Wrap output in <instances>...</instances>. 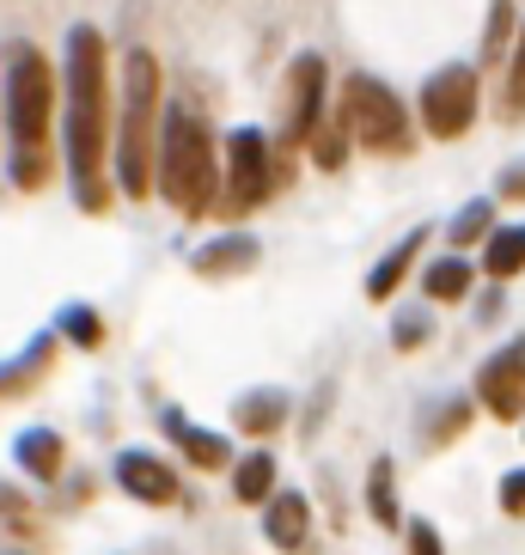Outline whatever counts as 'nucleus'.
<instances>
[{
  "instance_id": "5701e85b",
  "label": "nucleus",
  "mask_w": 525,
  "mask_h": 555,
  "mask_svg": "<svg viewBox=\"0 0 525 555\" xmlns=\"http://www.w3.org/2000/svg\"><path fill=\"white\" fill-rule=\"evenodd\" d=\"M464 427H471V397H440L434 403V427H427V446H446Z\"/></svg>"
},
{
  "instance_id": "a211bd4d",
  "label": "nucleus",
  "mask_w": 525,
  "mask_h": 555,
  "mask_svg": "<svg viewBox=\"0 0 525 555\" xmlns=\"http://www.w3.org/2000/svg\"><path fill=\"white\" fill-rule=\"evenodd\" d=\"M471 281H476V269L459 257V250H452V257H434V262L422 269L427 299H464V294H471Z\"/></svg>"
},
{
  "instance_id": "bb28decb",
  "label": "nucleus",
  "mask_w": 525,
  "mask_h": 555,
  "mask_svg": "<svg viewBox=\"0 0 525 555\" xmlns=\"http://www.w3.org/2000/svg\"><path fill=\"white\" fill-rule=\"evenodd\" d=\"M392 343L404 348V354H410V348H422L427 343V311H404V318L392 324Z\"/></svg>"
},
{
  "instance_id": "2f4dec72",
  "label": "nucleus",
  "mask_w": 525,
  "mask_h": 555,
  "mask_svg": "<svg viewBox=\"0 0 525 555\" xmlns=\"http://www.w3.org/2000/svg\"><path fill=\"white\" fill-rule=\"evenodd\" d=\"M501 196H508V202H520V196H525V159L501 171Z\"/></svg>"
},
{
  "instance_id": "4be33fe9",
  "label": "nucleus",
  "mask_w": 525,
  "mask_h": 555,
  "mask_svg": "<svg viewBox=\"0 0 525 555\" xmlns=\"http://www.w3.org/2000/svg\"><path fill=\"white\" fill-rule=\"evenodd\" d=\"M392 457H379L373 476H367V506H373V519L379 525H404V513H397V494H392Z\"/></svg>"
},
{
  "instance_id": "9d476101",
  "label": "nucleus",
  "mask_w": 525,
  "mask_h": 555,
  "mask_svg": "<svg viewBox=\"0 0 525 555\" xmlns=\"http://www.w3.org/2000/svg\"><path fill=\"white\" fill-rule=\"evenodd\" d=\"M116 489L135 494V501H148V506H171L178 501V476L165 470V457L129 446V452H116Z\"/></svg>"
},
{
  "instance_id": "6ab92c4d",
  "label": "nucleus",
  "mask_w": 525,
  "mask_h": 555,
  "mask_svg": "<svg viewBox=\"0 0 525 555\" xmlns=\"http://www.w3.org/2000/svg\"><path fill=\"white\" fill-rule=\"evenodd\" d=\"M50 360H55V336H37V343L25 348L18 360H0V397H7V391H25V385H31V378L43 373Z\"/></svg>"
},
{
  "instance_id": "9b49d317",
  "label": "nucleus",
  "mask_w": 525,
  "mask_h": 555,
  "mask_svg": "<svg viewBox=\"0 0 525 555\" xmlns=\"http://www.w3.org/2000/svg\"><path fill=\"white\" fill-rule=\"evenodd\" d=\"M312 506H306V494H269V506H262V538L276 543V550L299 555L306 543H312V519H306Z\"/></svg>"
},
{
  "instance_id": "412c9836",
  "label": "nucleus",
  "mask_w": 525,
  "mask_h": 555,
  "mask_svg": "<svg viewBox=\"0 0 525 555\" xmlns=\"http://www.w3.org/2000/svg\"><path fill=\"white\" fill-rule=\"evenodd\" d=\"M55 330H62L74 348H99V343H104V318H99L92 306H80V299L55 311Z\"/></svg>"
},
{
  "instance_id": "f257e3e1",
  "label": "nucleus",
  "mask_w": 525,
  "mask_h": 555,
  "mask_svg": "<svg viewBox=\"0 0 525 555\" xmlns=\"http://www.w3.org/2000/svg\"><path fill=\"white\" fill-rule=\"evenodd\" d=\"M62 80H67V178L80 190V208L99 214L111 202L104 190V37L92 25H74L67 31V62H62Z\"/></svg>"
},
{
  "instance_id": "f03ea898",
  "label": "nucleus",
  "mask_w": 525,
  "mask_h": 555,
  "mask_svg": "<svg viewBox=\"0 0 525 555\" xmlns=\"http://www.w3.org/2000/svg\"><path fill=\"white\" fill-rule=\"evenodd\" d=\"M50 111L55 74L37 43H7V141H13V183L37 190L50 171Z\"/></svg>"
},
{
  "instance_id": "6e6552de",
  "label": "nucleus",
  "mask_w": 525,
  "mask_h": 555,
  "mask_svg": "<svg viewBox=\"0 0 525 555\" xmlns=\"http://www.w3.org/2000/svg\"><path fill=\"white\" fill-rule=\"evenodd\" d=\"M227 190L232 208H257L269 196V134L251 129V122L227 134Z\"/></svg>"
},
{
  "instance_id": "7c9ffc66",
  "label": "nucleus",
  "mask_w": 525,
  "mask_h": 555,
  "mask_svg": "<svg viewBox=\"0 0 525 555\" xmlns=\"http://www.w3.org/2000/svg\"><path fill=\"white\" fill-rule=\"evenodd\" d=\"M25 513H31V501H25V494L13 489V482H0V519H7V525H18Z\"/></svg>"
},
{
  "instance_id": "393cba45",
  "label": "nucleus",
  "mask_w": 525,
  "mask_h": 555,
  "mask_svg": "<svg viewBox=\"0 0 525 555\" xmlns=\"http://www.w3.org/2000/svg\"><path fill=\"white\" fill-rule=\"evenodd\" d=\"M501 116H525V25H520V43H513L508 80H501Z\"/></svg>"
},
{
  "instance_id": "2eb2a0df",
  "label": "nucleus",
  "mask_w": 525,
  "mask_h": 555,
  "mask_svg": "<svg viewBox=\"0 0 525 555\" xmlns=\"http://www.w3.org/2000/svg\"><path fill=\"white\" fill-rule=\"evenodd\" d=\"M422 238H427V232H422V227H410V232H404V238H397L392 250H385V257L373 262V275H367V299H392L397 287H404V275H410V262L422 257Z\"/></svg>"
},
{
  "instance_id": "423d86ee",
  "label": "nucleus",
  "mask_w": 525,
  "mask_h": 555,
  "mask_svg": "<svg viewBox=\"0 0 525 555\" xmlns=\"http://www.w3.org/2000/svg\"><path fill=\"white\" fill-rule=\"evenodd\" d=\"M476 92H483V80H476V67H440V74H427L422 86V129L434 134V141H459L464 129L476 122Z\"/></svg>"
},
{
  "instance_id": "1a4fd4ad",
  "label": "nucleus",
  "mask_w": 525,
  "mask_h": 555,
  "mask_svg": "<svg viewBox=\"0 0 525 555\" xmlns=\"http://www.w3.org/2000/svg\"><path fill=\"white\" fill-rule=\"evenodd\" d=\"M318 111H324V55L299 50L294 67H287V141L294 147H312Z\"/></svg>"
},
{
  "instance_id": "4468645a",
  "label": "nucleus",
  "mask_w": 525,
  "mask_h": 555,
  "mask_svg": "<svg viewBox=\"0 0 525 555\" xmlns=\"http://www.w3.org/2000/svg\"><path fill=\"white\" fill-rule=\"evenodd\" d=\"M262 245L251 238V232H227V238H214V245H202L196 257V275H245V269H257Z\"/></svg>"
},
{
  "instance_id": "f3484780",
  "label": "nucleus",
  "mask_w": 525,
  "mask_h": 555,
  "mask_svg": "<svg viewBox=\"0 0 525 555\" xmlns=\"http://www.w3.org/2000/svg\"><path fill=\"white\" fill-rule=\"evenodd\" d=\"M13 457H18V470H31V476H62V434H50V427H31V434H18L13 440Z\"/></svg>"
},
{
  "instance_id": "c756f323",
  "label": "nucleus",
  "mask_w": 525,
  "mask_h": 555,
  "mask_svg": "<svg viewBox=\"0 0 525 555\" xmlns=\"http://www.w3.org/2000/svg\"><path fill=\"white\" fill-rule=\"evenodd\" d=\"M410 555H446L440 550V531H434L427 519H410Z\"/></svg>"
},
{
  "instance_id": "dca6fc26",
  "label": "nucleus",
  "mask_w": 525,
  "mask_h": 555,
  "mask_svg": "<svg viewBox=\"0 0 525 555\" xmlns=\"http://www.w3.org/2000/svg\"><path fill=\"white\" fill-rule=\"evenodd\" d=\"M520 269H525V227H489L483 275H489V281H513Z\"/></svg>"
},
{
  "instance_id": "cd10ccee",
  "label": "nucleus",
  "mask_w": 525,
  "mask_h": 555,
  "mask_svg": "<svg viewBox=\"0 0 525 555\" xmlns=\"http://www.w3.org/2000/svg\"><path fill=\"white\" fill-rule=\"evenodd\" d=\"M318 129H324V122H318ZM318 165H343V153H348V134H343V122H330L324 134H318Z\"/></svg>"
},
{
  "instance_id": "aec40b11",
  "label": "nucleus",
  "mask_w": 525,
  "mask_h": 555,
  "mask_svg": "<svg viewBox=\"0 0 525 555\" xmlns=\"http://www.w3.org/2000/svg\"><path fill=\"white\" fill-rule=\"evenodd\" d=\"M269 489H276V457H269V452H251V457L232 464V494H239L245 506H257Z\"/></svg>"
},
{
  "instance_id": "f8f14e48",
  "label": "nucleus",
  "mask_w": 525,
  "mask_h": 555,
  "mask_svg": "<svg viewBox=\"0 0 525 555\" xmlns=\"http://www.w3.org/2000/svg\"><path fill=\"white\" fill-rule=\"evenodd\" d=\"M159 427L171 434V440L183 446V457L196 464V470H227L232 464V446H227V434H208V427H196L183 409H165L159 415Z\"/></svg>"
},
{
  "instance_id": "20e7f679",
  "label": "nucleus",
  "mask_w": 525,
  "mask_h": 555,
  "mask_svg": "<svg viewBox=\"0 0 525 555\" xmlns=\"http://www.w3.org/2000/svg\"><path fill=\"white\" fill-rule=\"evenodd\" d=\"M153 134H159V62H153V50H129L123 116H116V183L135 202L153 190Z\"/></svg>"
},
{
  "instance_id": "39448f33",
  "label": "nucleus",
  "mask_w": 525,
  "mask_h": 555,
  "mask_svg": "<svg viewBox=\"0 0 525 555\" xmlns=\"http://www.w3.org/2000/svg\"><path fill=\"white\" fill-rule=\"evenodd\" d=\"M336 122H343V134L367 153H404L410 147V111H404V99H397L385 80H373V74H348L343 116H336Z\"/></svg>"
},
{
  "instance_id": "a878e982",
  "label": "nucleus",
  "mask_w": 525,
  "mask_h": 555,
  "mask_svg": "<svg viewBox=\"0 0 525 555\" xmlns=\"http://www.w3.org/2000/svg\"><path fill=\"white\" fill-rule=\"evenodd\" d=\"M513 31V0H495V13H489V31H483V55H501V43H508Z\"/></svg>"
},
{
  "instance_id": "b1692460",
  "label": "nucleus",
  "mask_w": 525,
  "mask_h": 555,
  "mask_svg": "<svg viewBox=\"0 0 525 555\" xmlns=\"http://www.w3.org/2000/svg\"><path fill=\"white\" fill-rule=\"evenodd\" d=\"M489 227H495V202H489V196H476V202H464L459 220H452L446 232H452V245H476V238H483Z\"/></svg>"
},
{
  "instance_id": "7ed1b4c3",
  "label": "nucleus",
  "mask_w": 525,
  "mask_h": 555,
  "mask_svg": "<svg viewBox=\"0 0 525 555\" xmlns=\"http://www.w3.org/2000/svg\"><path fill=\"white\" fill-rule=\"evenodd\" d=\"M153 183L165 190V202L190 220L214 208V190H220V171H214V134L196 111H171L159 116V134H153Z\"/></svg>"
},
{
  "instance_id": "ddd939ff",
  "label": "nucleus",
  "mask_w": 525,
  "mask_h": 555,
  "mask_svg": "<svg viewBox=\"0 0 525 555\" xmlns=\"http://www.w3.org/2000/svg\"><path fill=\"white\" fill-rule=\"evenodd\" d=\"M287 409H294V397L281 391V385H257V391H245L232 403V427L239 434H276L287 422Z\"/></svg>"
},
{
  "instance_id": "c85d7f7f",
  "label": "nucleus",
  "mask_w": 525,
  "mask_h": 555,
  "mask_svg": "<svg viewBox=\"0 0 525 555\" xmlns=\"http://www.w3.org/2000/svg\"><path fill=\"white\" fill-rule=\"evenodd\" d=\"M501 513H508V519H525V470L501 476Z\"/></svg>"
},
{
  "instance_id": "0eeeda50",
  "label": "nucleus",
  "mask_w": 525,
  "mask_h": 555,
  "mask_svg": "<svg viewBox=\"0 0 525 555\" xmlns=\"http://www.w3.org/2000/svg\"><path fill=\"white\" fill-rule=\"evenodd\" d=\"M476 397L495 422H520L525 415V336H513L508 348H495L476 373Z\"/></svg>"
}]
</instances>
